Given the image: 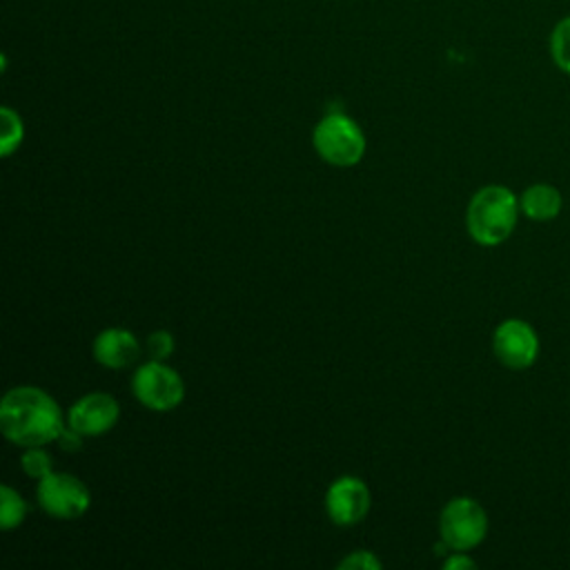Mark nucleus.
<instances>
[{
  "mask_svg": "<svg viewBox=\"0 0 570 570\" xmlns=\"http://www.w3.org/2000/svg\"><path fill=\"white\" fill-rule=\"evenodd\" d=\"M0 428L11 443L33 448L58 439L65 425L58 403L45 390L22 385L4 394L0 403Z\"/></svg>",
  "mask_w": 570,
  "mask_h": 570,
  "instance_id": "f257e3e1",
  "label": "nucleus"
},
{
  "mask_svg": "<svg viewBox=\"0 0 570 570\" xmlns=\"http://www.w3.org/2000/svg\"><path fill=\"white\" fill-rule=\"evenodd\" d=\"M519 212V198L512 194V189L503 185H488L470 198L465 225L479 245L492 247L512 234Z\"/></svg>",
  "mask_w": 570,
  "mask_h": 570,
  "instance_id": "f03ea898",
  "label": "nucleus"
},
{
  "mask_svg": "<svg viewBox=\"0 0 570 570\" xmlns=\"http://www.w3.org/2000/svg\"><path fill=\"white\" fill-rule=\"evenodd\" d=\"M316 154L334 167H352L365 154V136L347 114L332 111L323 116L312 134Z\"/></svg>",
  "mask_w": 570,
  "mask_h": 570,
  "instance_id": "7ed1b4c3",
  "label": "nucleus"
},
{
  "mask_svg": "<svg viewBox=\"0 0 570 570\" xmlns=\"http://www.w3.org/2000/svg\"><path fill=\"white\" fill-rule=\"evenodd\" d=\"M439 532L450 550H472L488 534V514L474 499L454 497L441 510Z\"/></svg>",
  "mask_w": 570,
  "mask_h": 570,
  "instance_id": "20e7f679",
  "label": "nucleus"
},
{
  "mask_svg": "<svg viewBox=\"0 0 570 570\" xmlns=\"http://www.w3.org/2000/svg\"><path fill=\"white\" fill-rule=\"evenodd\" d=\"M134 396L154 412L174 410L185 396V383L180 374L163 361L142 363L131 379Z\"/></svg>",
  "mask_w": 570,
  "mask_h": 570,
  "instance_id": "39448f33",
  "label": "nucleus"
},
{
  "mask_svg": "<svg viewBox=\"0 0 570 570\" xmlns=\"http://www.w3.org/2000/svg\"><path fill=\"white\" fill-rule=\"evenodd\" d=\"M40 508L56 519H78L89 510L91 494L87 485L67 472H49L36 488Z\"/></svg>",
  "mask_w": 570,
  "mask_h": 570,
  "instance_id": "423d86ee",
  "label": "nucleus"
},
{
  "mask_svg": "<svg viewBox=\"0 0 570 570\" xmlns=\"http://www.w3.org/2000/svg\"><path fill=\"white\" fill-rule=\"evenodd\" d=\"M494 356L510 370H525L539 356V338L530 323L521 318H505L492 336Z\"/></svg>",
  "mask_w": 570,
  "mask_h": 570,
  "instance_id": "0eeeda50",
  "label": "nucleus"
},
{
  "mask_svg": "<svg viewBox=\"0 0 570 570\" xmlns=\"http://www.w3.org/2000/svg\"><path fill=\"white\" fill-rule=\"evenodd\" d=\"M120 407L107 392H91L78 399L67 412V425L82 436H98L109 432L118 421Z\"/></svg>",
  "mask_w": 570,
  "mask_h": 570,
  "instance_id": "6e6552de",
  "label": "nucleus"
},
{
  "mask_svg": "<svg viewBox=\"0 0 570 570\" xmlns=\"http://www.w3.org/2000/svg\"><path fill=\"white\" fill-rule=\"evenodd\" d=\"M325 508L336 525H354L370 510V490L356 476H338L327 488Z\"/></svg>",
  "mask_w": 570,
  "mask_h": 570,
  "instance_id": "1a4fd4ad",
  "label": "nucleus"
},
{
  "mask_svg": "<svg viewBox=\"0 0 570 570\" xmlns=\"http://www.w3.org/2000/svg\"><path fill=\"white\" fill-rule=\"evenodd\" d=\"M138 352H140V345H138L136 336L122 327L102 330L94 341L96 361L111 370L131 365L138 358Z\"/></svg>",
  "mask_w": 570,
  "mask_h": 570,
  "instance_id": "9d476101",
  "label": "nucleus"
},
{
  "mask_svg": "<svg viewBox=\"0 0 570 570\" xmlns=\"http://www.w3.org/2000/svg\"><path fill=\"white\" fill-rule=\"evenodd\" d=\"M519 207L530 220H552L563 207L561 191L548 183H534L519 196Z\"/></svg>",
  "mask_w": 570,
  "mask_h": 570,
  "instance_id": "9b49d317",
  "label": "nucleus"
},
{
  "mask_svg": "<svg viewBox=\"0 0 570 570\" xmlns=\"http://www.w3.org/2000/svg\"><path fill=\"white\" fill-rule=\"evenodd\" d=\"M548 51L554 67L570 76V13L554 22L548 36Z\"/></svg>",
  "mask_w": 570,
  "mask_h": 570,
  "instance_id": "f8f14e48",
  "label": "nucleus"
},
{
  "mask_svg": "<svg viewBox=\"0 0 570 570\" xmlns=\"http://www.w3.org/2000/svg\"><path fill=\"white\" fill-rule=\"evenodd\" d=\"M27 517L24 499L9 485L0 488V525L2 530H11L20 525Z\"/></svg>",
  "mask_w": 570,
  "mask_h": 570,
  "instance_id": "ddd939ff",
  "label": "nucleus"
},
{
  "mask_svg": "<svg viewBox=\"0 0 570 570\" xmlns=\"http://www.w3.org/2000/svg\"><path fill=\"white\" fill-rule=\"evenodd\" d=\"M0 120H2V136H0V154L9 156L11 151H16L22 142L24 136V125L18 111H13L11 107H2L0 109Z\"/></svg>",
  "mask_w": 570,
  "mask_h": 570,
  "instance_id": "4468645a",
  "label": "nucleus"
},
{
  "mask_svg": "<svg viewBox=\"0 0 570 570\" xmlns=\"http://www.w3.org/2000/svg\"><path fill=\"white\" fill-rule=\"evenodd\" d=\"M20 463H22V470L27 472V476L38 479V481H40L42 476H47L49 472H53V468H51V456H49L40 445L27 448L24 454H22V459H20Z\"/></svg>",
  "mask_w": 570,
  "mask_h": 570,
  "instance_id": "2eb2a0df",
  "label": "nucleus"
},
{
  "mask_svg": "<svg viewBox=\"0 0 570 570\" xmlns=\"http://www.w3.org/2000/svg\"><path fill=\"white\" fill-rule=\"evenodd\" d=\"M147 352L156 361H165L174 352V336L167 330H156L147 338Z\"/></svg>",
  "mask_w": 570,
  "mask_h": 570,
  "instance_id": "dca6fc26",
  "label": "nucleus"
},
{
  "mask_svg": "<svg viewBox=\"0 0 570 570\" xmlns=\"http://www.w3.org/2000/svg\"><path fill=\"white\" fill-rule=\"evenodd\" d=\"M383 563L370 552V550H356V552H350L341 563H338V568H343V570H358V568H363V570H379Z\"/></svg>",
  "mask_w": 570,
  "mask_h": 570,
  "instance_id": "f3484780",
  "label": "nucleus"
},
{
  "mask_svg": "<svg viewBox=\"0 0 570 570\" xmlns=\"http://www.w3.org/2000/svg\"><path fill=\"white\" fill-rule=\"evenodd\" d=\"M56 441H58L65 450H80V445H82V434L76 432L73 428L65 425V428L60 430V434H58Z\"/></svg>",
  "mask_w": 570,
  "mask_h": 570,
  "instance_id": "a211bd4d",
  "label": "nucleus"
},
{
  "mask_svg": "<svg viewBox=\"0 0 570 570\" xmlns=\"http://www.w3.org/2000/svg\"><path fill=\"white\" fill-rule=\"evenodd\" d=\"M443 568L445 570H456V568H474V561L470 557H465L463 552H456L452 554L450 559L443 561Z\"/></svg>",
  "mask_w": 570,
  "mask_h": 570,
  "instance_id": "6ab92c4d",
  "label": "nucleus"
}]
</instances>
